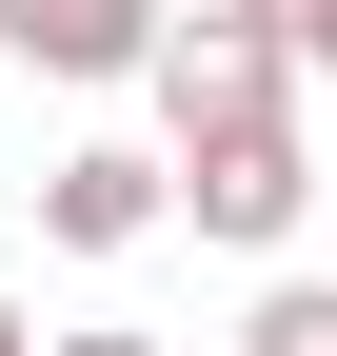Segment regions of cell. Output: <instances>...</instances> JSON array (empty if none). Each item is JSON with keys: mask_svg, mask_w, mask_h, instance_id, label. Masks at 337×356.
Masks as SVG:
<instances>
[{"mask_svg": "<svg viewBox=\"0 0 337 356\" xmlns=\"http://www.w3.org/2000/svg\"><path fill=\"white\" fill-rule=\"evenodd\" d=\"M238 356H337V277H278L258 317H238Z\"/></svg>", "mask_w": 337, "mask_h": 356, "instance_id": "cell-5", "label": "cell"}, {"mask_svg": "<svg viewBox=\"0 0 337 356\" xmlns=\"http://www.w3.org/2000/svg\"><path fill=\"white\" fill-rule=\"evenodd\" d=\"M40 238H60V257H139V238H159V159H139V139L40 159Z\"/></svg>", "mask_w": 337, "mask_h": 356, "instance_id": "cell-3", "label": "cell"}, {"mask_svg": "<svg viewBox=\"0 0 337 356\" xmlns=\"http://www.w3.org/2000/svg\"><path fill=\"white\" fill-rule=\"evenodd\" d=\"M0 356H20V297H0Z\"/></svg>", "mask_w": 337, "mask_h": 356, "instance_id": "cell-9", "label": "cell"}, {"mask_svg": "<svg viewBox=\"0 0 337 356\" xmlns=\"http://www.w3.org/2000/svg\"><path fill=\"white\" fill-rule=\"evenodd\" d=\"M159 139H198V119H278V99H298V60H278V40L258 20H159Z\"/></svg>", "mask_w": 337, "mask_h": 356, "instance_id": "cell-2", "label": "cell"}, {"mask_svg": "<svg viewBox=\"0 0 337 356\" xmlns=\"http://www.w3.org/2000/svg\"><path fill=\"white\" fill-rule=\"evenodd\" d=\"M20 356H159L139 317H79V337H20Z\"/></svg>", "mask_w": 337, "mask_h": 356, "instance_id": "cell-6", "label": "cell"}, {"mask_svg": "<svg viewBox=\"0 0 337 356\" xmlns=\"http://www.w3.org/2000/svg\"><path fill=\"white\" fill-rule=\"evenodd\" d=\"M219 20H258V40H278V60H298V20H318V0H219Z\"/></svg>", "mask_w": 337, "mask_h": 356, "instance_id": "cell-7", "label": "cell"}, {"mask_svg": "<svg viewBox=\"0 0 337 356\" xmlns=\"http://www.w3.org/2000/svg\"><path fill=\"white\" fill-rule=\"evenodd\" d=\"M298 79H337V0H318V20H298Z\"/></svg>", "mask_w": 337, "mask_h": 356, "instance_id": "cell-8", "label": "cell"}, {"mask_svg": "<svg viewBox=\"0 0 337 356\" xmlns=\"http://www.w3.org/2000/svg\"><path fill=\"white\" fill-rule=\"evenodd\" d=\"M298 198H318V139H298V99H278V119H198V139L159 159V218H198L219 257H278V238H298Z\"/></svg>", "mask_w": 337, "mask_h": 356, "instance_id": "cell-1", "label": "cell"}, {"mask_svg": "<svg viewBox=\"0 0 337 356\" xmlns=\"http://www.w3.org/2000/svg\"><path fill=\"white\" fill-rule=\"evenodd\" d=\"M0 60H40V79H139V60H159V0H0Z\"/></svg>", "mask_w": 337, "mask_h": 356, "instance_id": "cell-4", "label": "cell"}]
</instances>
